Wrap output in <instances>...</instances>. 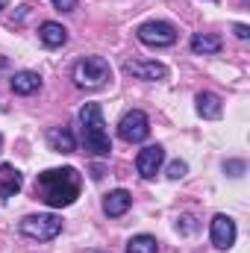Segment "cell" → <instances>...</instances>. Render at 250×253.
<instances>
[{
    "mask_svg": "<svg viewBox=\"0 0 250 253\" xmlns=\"http://www.w3.org/2000/svg\"><path fill=\"white\" fill-rule=\"evenodd\" d=\"M224 171H230V177H242L245 162H227V165H224Z\"/></svg>",
    "mask_w": 250,
    "mask_h": 253,
    "instance_id": "ffe728a7",
    "label": "cell"
},
{
    "mask_svg": "<svg viewBox=\"0 0 250 253\" xmlns=\"http://www.w3.org/2000/svg\"><path fill=\"white\" fill-rule=\"evenodd\" d=\"M186 174H188V165L183 159H174V162L168 165V177H171V180H183Z\"/></svg>",
    "mask_w": 250,
    "mask_h": 253,
    "instance_id": "ac0fdd59",
    "label": "cell"
},
{
    "mask_svg": "<svg viewBox=\"0 0 250 253\" xmlns=\"http://www.w3.org/2000/svg\"><path fill=\"white\" fill-rule=\"evenodd\" d=\"M21 233L27 239H36V242H50L62 233V218L59 215H27L21 221Z\"/></svg>",
    "mask_w": 250,
    "mask_h": 253,
    "instance_id": "277c9868",
    "label": "cell"
},
{
    "mask_svg": "<svg viewBox=\"0 0 250 253\" xmlns=\"http://www.w3.org/2000/svg\"><path fill=\"white\" fill-rule=\"evenodd\" d=\"M118 135L124 138L126 144H138L150 135V121L141 109H129L124 118L118 121Z\"/></svg>",
    "mask_w": 250,
    "mask_h": 253,
    "instance_id": "8992f818",
    "label": "cell"
},
{
    "mask_svg": "<svg viewBox=\"0 0 250 253\" xmlns=\"http://www.w3.org/2000/svg\"><path fill=\"white\" fill-rule=\"evenodd\" d=\"M209 236H212V245H215L218 251H230V248L236 245V221H233L230 215H215Z\"/></svg>",
    "mask_w": 250,
    "mask_h": 253,
    "instance_id": "ba28073f",
    "label": "cell"
},
{
    "mask_svg": "<svg viewBox=\"0 0 250 253\" xmlns=\"http://www.w3.org/2000/svg\"><path fill=\"white\" fill-rule=\"evenodd\" d=\"M162 162H165V150H162L159 144H147V147L138 150V156H135V168H138V174H141L144 180H153V177L159 174Z\"/></svg>",
    "mask_w": 250,
    "mask_h": 253,
    "instance_id": "52a82bcc",
    "label": "cell"
},
{
    "mask_svg": "<svg viewBox=\"0 0 250 253\" xmlns=\"http://www.w3.org/2000/svg\"><path fill=\"white\" fill-rule=\"evenodd\" d=\"M21 189V174L12 165H0V197H12Z\"/></svg>",
    "mask_w": 250,
    "mask_h": 253,
    "instance_id": "2e32d148",
    "label": "cell"
},
{
    "mask_svg": "<svg viewBox=\"0 0 250 253\" xmlns=\"http://www.w3.org/2000/svg\"><path fill=\"white\" fill-rule=\"evenodd\" d=\"M112 80V68L103 56H85L74 65V83L80 88H100Z\"/></svg>",
    "mask_w": 250,
    "mask_h": 253,
    "instance_id": "3957f363",
    "label": "cell"
},
{
    "mask_svg": "<svg viewBox=\"0 0 250 253\" xmlns=\"http://www.w3.org/2000/svg\"><path fill=\"white\" fill-rule=\"evenodd\" d=\"M80 124H83V141L85 150H91L94 156H109L112 150V138L106 132V121H103V109L97 103H85L80 109Z\"/></svg>",
    "mask_w": 250,
    "mask_h": 253,
    "instance_id": "7a4b0ae2",
    "label": "cell"
},
{
    "mask_svg": "<svg viewBox=\"0 0 250 253\" xmlns=\"http://www.w3.org/2000/svg\"><path fill=\"white\" fill-rule=\"evenodd\" d=\"M47 144H50V150H56V153H74V147H77L74 132L65 129V126H53V129L47 132Z\"/></svg>",
    "mask_w": 250,
    "mask_h": 253,
    "instance_id": "4fadbf2b",
    "label": "cell"
},
{
    "mask_svg": "<svg viewBox=\"0 0 250 253\" xmlns=\"http://www.w3.org/2000/svg\"><path fill=\"white\" fill-rule=\"evenodd\" d=\"M0 144H3V135H0Z\"/></svg>",
    "mask_w": 250,
    "mask_h": 253,
    "instance_id": "cb8c5ba5",
    "label": "cell"
},
{
    "mask_svg": "<svg viewBox=\"0 0 250 253\" xmlns=\"http://www.w3.org/2000/svg\"><path fill=\"white\" fill-rule=\"evenodd\" d=\"M236 36H239V39H248L250 27H248V24H236Z\"/></svg>",
    "mask_w": 250,
    "mask_h": 253,
    "instance_id": "44dd1931",
    "label": "cell"
},
{
    "mask_svg": "<svg viewBox=\"0 0 250 253\" xmlns=\"http://www.w3.org/2000/svg\"><path fill=\"white\" fill-rule=\"evenodd\" d=\"M3 9H6V0H0V12H3Z\"/></svg>",
    "mask_w": 250,
    "mask_h": 253,
    "instance_id": "7402d4cb",
    "label": "cell"
},
{
    "mask_svg": "<svg viewBox=\"0 0 250 253\" xmlns=\"http://www.w3.org/2000/svg\"><path fill=\"white\" fill-rule=\"evenodd\" d=\"M124 74L135 77V80H165L168 68L162 62H144V59H129L124 62Z\"/></svg>",
    "mask_w": 250,
    "mask_h": 253,
    "instance_id": "9c48e42d",
    "label": "cell"
},
{
    "mask_svg": "<svg viewBox=\"0 0 250 253\" xmlns=\"http://www.w3.org/2000/svg\"><path fill=\"white\" fill-rule=\"evenodd\" d=\"M159 251V242L153 236H132L129 245H126V253H156Z\"/></svg>",
    "mask_w": 250,
    "mask_h": 253,
    "instance_id": "e0dca14e",
    "label": "cell"
},
{
    "mask_svg": "<svg viewBox=\"0 0 250 253\" xmlns=\"http://www.w3.org/2000/svg\"><path fill=\"white\" fill-rule=\"evenodd\" d=\"M42 88V77L36 74V71H18L15 77H12V91L15 94H36Z\"/></svg>",
    "mask_w": 250,
    "mask_h": 253,
    "instance_id": "8fae6325",
    "label": "cell"
},
{
    "mask_svg": "<svg viewBox=\"0 0 250 253\" xmlns=\"http://www.w3.org/2000/svg\"><path fill=\"white\" fill-rule=\"evenodd\" d=\"M80 186H83V180H80L77 168H50L36 177V191L53 209L71 206L80 197Z\"/></svg>",
    "mask_w": 250,
    "mask_h": 253,
    "instance_id": "6da1fadb",
    "label": "cell"
},
{
    "mask_svg": "<svg viewBox=\"0 0 250 253\" xmlns=\"http://www.w3.org/2000/svg\"><path fill=\"white\" fill-rule=\"evenodd\" d=\"M50 3H53L59 12H74V9H77V0H50Z\"/></svg>",
    "mask_w": 250,
    "mask_h": 253,
    "instance_id": "d6986e66",
    "label": "cell"
},
{
    "mask_svg": "<svg viewBox=\"0 0 250 253\" xmlns=\"http://www.w3.org/2000/svg\"><path fill=\"white\" fill-rule=\"evenodd\" d=\"M88 253H103V251H88Z\"/></svg>",
    "mask_w": 250,
    "mask_h": 253,
    "instance_id": "603a6c76",
    "label": "cell"
},
{
    "mask_svg": "<svg viewBox=\"0 0 250 253\" xmlns=\"http://www.w3.org/2000/svg\"><path fill=\"white\" fill-rule=\"evenodd\" d=\"M197 112H200L203 118H209V121L221 118V112H224L221 97H218V94H212V91H200V94H197Z\"/></svg>",
    "mask_w": 250,
    "mask_h": 253,
    "instance_id": "9a60e30c",
    "label": "cell"
},
{
    "mask_svg": "<svg viewBox=\"0 0 250 253\" xmlns=\"http://www.w3.org/2000/svg\"><path fill=\"white\" fill-rule=\"evenodd\" d=\"M221 36H215V33H194L191 36V50L194 53H203V56H209V53H218L221 50Z\"/></svg>",
    "mask_w": 250,
    "mask_h": 253,
    "instance_id": "5bb4252c",
    "label": "cell"
},
{
    "mask_svg": "<svg viewBox=\"0 0 250 253\" xmlns=\"http://www.w3.org/2000/svg\"><path fill=\"white\" fill-rule=\"evenodd\" d=\"M135 36L147 47H171L177 42V27L168 24V21H144L135 30Z\"/></svg>",
    "mask_w": 250,
    "mask_h": 253,
    "instance_id": "5b68a950",
    "label": "cell"
},
{
    "mask_svg": "<svg viewBox=\"0 0 250 253\" xmlns=\"http://www.w3.org/2000/svg\"><path fill=\"white\" fill-rule=\"evenodd\" d=\"M129 206H132V197H129V191H124V189H115L103 197V212H106L109 218H121Z\"/></svg>",
    "mask_w": 250,
    "mask_h": 253,
    "instance_id": "30bf717a",
    "label": "cell"
},
{
    "mask_svg": "<svg viewBox=\"0 0 250 253\" xmlns=\"http://www.w3.org/2000/svg\"><path fill=\"white\" fill-rule=\"evenodd\" d=\"M39 39L47 47H62L65 42H68V30H65L62 24H56V21H44L39 27Z\"/></svg>",
    "mask_w": 250,
    "mask_h": 253,
    "instance_id": "7c38bea8",
    "label": "cell"
}]
</instances>
